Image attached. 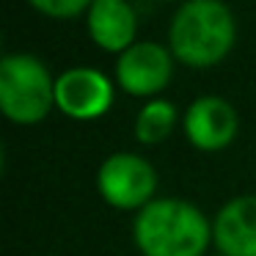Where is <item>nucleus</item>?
I'll use <instances>...</instances> for the list:
<instances>
[{
    "mask_svg": "<svg viewBox=\"0 0 256 256\" xmlns=\"http://www.w3.org/2000/svg\"><path fill=\"white\" fill-rule=\"evenodd\" d=\"M132 240L144 256H204L212 223L184 198H154L135 212Z\"/></svg>",
    "mask_w": 256,
    "mask_h": 256,
    "instance_id": "nucleus-1",
    "label": "nucleus"
},
{
    "mask_svg": "<svg viewBox=\"0 0 256 256\" xmlns=\"http://www.w3.org/2000/svg\"><path fill=\"white\" fill-rule=\"evenodd\" d=\"M237 22L223 0H188L168 28V50L188 66H215L232 52Z\"/></svg>",
    "mask_w": 256,
    "mask_h": 256,
    "instance_id": "nucleus-2",
    "label": "nucleus"
},
{
    "mask_svg": "<svg viewBox=\"0 0 256 256\" xmlns=\"http://www.w3.org/2000/svg\"><path fill=\"white\" fill-rule=\"evenodd\" d=\"M56 108V80L30 52H12L0 61V110L14 124H39Z\"/></svg>",
    "mask_w": 256,
    "mask_h": 256,
    "instance_id": "nucleus-3",
    "label": "nucleus"
},
{
    "mask_svg": "<svg viewBox=\"0 0 256 256\" xmlns=\"http://www.w3.org/2000/svg\"><path fill=\"white\" fill-rule=\"evenodd\" d=\"M96 188L105 204L124 212H140L146 204L154 201L157 171L146 157L132 154V152H116L102 160L96 171Z\"/></svg>",
    "mask_w": 256,
    "mask_h": 256,
    "instance_id": "nucleus-4",
    "label": "nucleus"
},
{
    "mask_svg": "<svg viewBox=\"0 0 256 256\" xmlns=\"http://www.w3.org/2000/svg\"><path fill=\"white\" fill-rule=\"evenodd\" d=\"M113 83L94 66H74L56 78V108L74 122H91L110 110Z\"/></svg>",
    "mask_w": 256,
    "mask_h": 256,
    "instance_id": "nucleus-5",
    "label": "nucleus"
},
{
    "mask_svg": "<svg viewBox=\"0 0 256 256\" xmlns=\"http://www.w3.org/2000/svg\"><path fill=\"white\" fill-rule=\"evenodd\" d=\"M174 52L157 42H135L116 61V80L132 96H154L171 83Z\"/></svg>",
    "mask_w": 256,
    "mask_h": 256,
    "instance_id": "nucleus-6",
    "label": "nucleus"
},
{
    "mask_svg": "<svg viewBox=\"0 0 256 256\" xmlns=\"http://www.w3.org/2000/svg\"><path fill=\"white\" fill-rule=\"evenodd\" d=\"M182 127L196 149L220 152L234 140V135L240 130V118L228 100L215 94H204L190 102L188 113L182 118Z\"/></svg>",
    "mask_w": 256,
    "mask_h": 256,
    "instance_id": "nucleus-7",
    "label": "nucleus"
},
{
    "mask_svg": "<svg viewBox=\"0 0 256 256\" xmlns=\"http://www.w3.org/2000/svg\"><path fill=\"white\" fill-rule=\"evenodd\" d=\"M212 242L223 256H256V196L226 201L212 220Z\"/></svg>",
    "mask_w": 256,
    "mask_h": 256,
    "instance_id": "nucleus-8",
    "label": "nucleus"
},
{
    "mask_svg": "<svg viewBox=\"0 0 256 256\" xmlns=\"http://www.w3.org/2000/svg\"><path fill=\"white\" fill-rule=\"evenodd\" d=\"M86 28L96 47L122 56L135 44L138 17L127 0H94L86 12Z\"/></svg>",
    "mask_w": 256,
    "mask_h": 256,
    "instance_id": "nucleus-9",
    "label": "nucleus"
},
{
    "mask_svg": "<svg viewBox=\"0 0 256 256\" xmlns=\"http://www.w3.org/2000/svg\"><path fill=\"white\" fill-rule=\"evenodd\" d=\"M176 105L168 100H149L144 108L138 110L135 118V138L144 146H157L174 132L176 127Z\"/></svg>",
    "mask_w": 256,
    "mask_h": 256,
    "instance_id": "nucleus-10",
    "label": "nucleus"
},
{
    "mask_svg": "<svg viewBox=\"0 0 256 256\" xmlns=\"http://www.w3.org/2000/svg\"><path fill=\"white\" fill-rule=\"evenodd\" d=\"M36 12L47 14V17H56V20H72L78 14L88 12L94 0H28Z\"/></svg>",
    "mask_w": 256,
    "mask_h": 256,
    "instance_id": "nucleus-11",
    "label": "nucleus"
},
{
    "mask_svg": "<svg viewBox=\"0 0 256 256\" xmlns=\"http://www.w3.org/2000/svg\"><path fill=\"white\" fill-rule=\"evenodd\" d=\"M215 256H223V254H215Z\"/></svg>",
    "mask_w": 256,
    "mask_h": 256,
    "instance_id": "nucleus-12",
    "label": "nucleus"
}]
</instances>
